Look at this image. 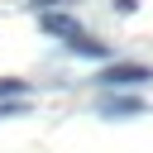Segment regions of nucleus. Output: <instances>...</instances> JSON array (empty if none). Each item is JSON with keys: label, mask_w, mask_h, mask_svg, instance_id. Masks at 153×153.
<instances>
[{"label": "nucleus", "mask_w": 153, "mask_h": 153, "mask_svg": "<svg viewBox=\"0 0 153 153\" xmlns=\"http://www.w3.org/2000/svg\"><path fill=\"white\" fill-rule=\"evenodd\" d=\"M96 81H100L105 91H115V86H143V81H153V72H148V67H139V62H110Z\"/></svg>", "instance_id": "1"}, {"label": "nucleus", "mask_w": 153, "mask_h": 153, "mask_svg": "<svg viewBox=\"0 0 153 153\" xmlns=\"http://www.w3.org/2000/svg\"><path fill=\"white\" fill-rule=\"evenodd\" d=\"M67 48H72V53H81V57H105V53H110V48H105L100 38H91V33L81 29V24H76L72 33H67Z\"/></svg>", "instance_id": "2"}, {"label": "nucleus", "mask_w": 153, "mask_h": 153, "mask_svg": "<svg viewBox=\"0 0 153 153\" xmlns=\"http://www.w3.org/2000/svg\"><path fill=\"white\" fill-rule=\"evenodd\" d=\"M100 115H110V120H115V115H120V120H124V115H143V100H134V96H105V100H100Z\"/></svg>", "instance_id": "3"}, {"label": "nucleus", "mask_w": 153, "mask_h": 153, "mask_svg": "<svg viewBox=\"0 0 153 153\" xmlns=\"http://www.w3.org/2000/svg\"><path fill=\"white\" fill-rule=\"evenodd\" d=\"M43 29H48V33H72L76 24H72V19H62V14H43Z\"/></svg>", "instance_id": "4"}, {"label": "nucleus", "mask_w": 153, "mask_h": 153, "mask_svg": "<svg viewBox=\"0 0 153 153\" xmlns=\"http://www.w3.org/2000/svg\"><path fill=\"white\" fill-rule=\"evenodd\" d=\"M29 110V100L24 96H14V100H0V120H10V115H24Z\"/></svg>", "instance_id": "5"}, {"label": "nucleus", "mask_w": 153, "mask_h": 153, "mask_svg": "<svg viewBox=\"0 0 153 153\" xmlns=\"http://www.w3.org/2000/svg\"><path fill=\"white\" fill-rule=\"evenodd\" d=\"M5 96H24V81L19 76H0V100Z\"/></svg>", "instance_id": "6"}]
</instances>
